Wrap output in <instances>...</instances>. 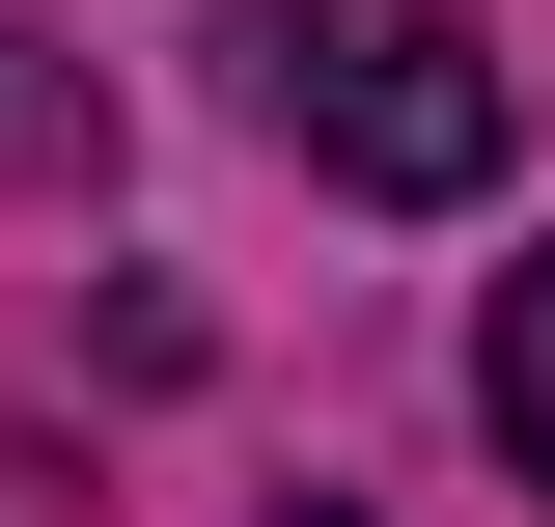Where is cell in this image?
Instances as JSON below:
<instances>
[{"label": "cell", "mask_w": 555, "mask_h": 527, "mask_svg": "<svg viewBox=\"0 0 555 527\" xmlns=\"http://www.w3.org/2000/svg\"><path fill=\"white\" fill-rule=\"evenodd\" d=\"M250 112L334 167V195H500V56L444 0H250Z\"/></svg>", "instance_id": "1"}, {"label": "cell", "mask_w": 555, "mask_h": 527, "mask_svg": "<svg viewBox=\"0 0 555 527\" xmlns=\"http://www.w3.org/2000/svg\"><path fill=\"white\" fill-rule=\"evenodd\" d=\"M473 416H500V445H528V500H555V250H528V278H500V306H473Z\"/></svg>", "instance_id": "2"}, {"label": "cell", "mask_w": 555, "mask_h": 527, "mask_svg": "<svg viewBox=\"0 0 555 527\" xmlns=\"http://www.w3.org/2000/svg\"><path fill=\"white\" fill-rule=\"evenodd\" d=\"M0 167H112V112H83V83L28 56V28H0Z\"/></svg>", "instance_id": "3"}]
</instances>
